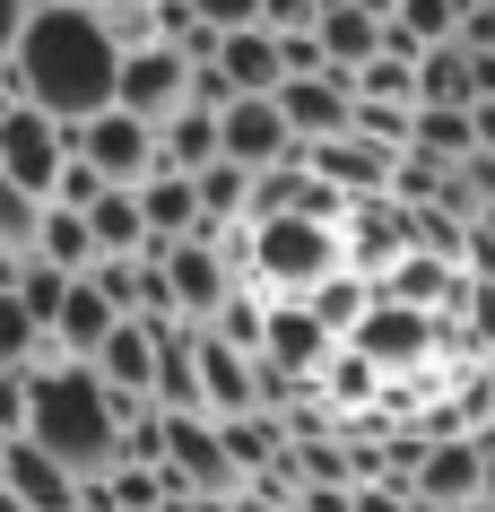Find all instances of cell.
<instances>
[{
	"mask_svg": "<svg viewBox=\"0 0 495 512\" xmlns=\"http://www.w3.org/2000/svg\"><path fill=\"white\" fill-rule=\"evenodd\" d=\"M0 278H9V261H0Z\"/></svg>",
	"mask_w": 495,
	"mask_h": 512,
	"instance_id": "cell-39",
	"label": "cell"
},
{
	"mask_svg": "<svg viewBox=\"0 0 495 512\" xmlns=\"http://www.w3.org/2000/svg\"><path fill=\"white\" fill-rule=\"evenodd\" d=\"M322 0H261V35H313Z\"/></svg>",
	"mask_w": 495,
	"mask_h": 512,
	"instance_id": "cell-30",
	"label": "cell"
},
{
	"mask_svg": "<svg viewBox=\"0 0 495 512\" xmlns=\"http://www.w3.org/2000/svg\"><path fill=\"white\" fill-rule=\"evenodd\" d=\"M192 191H200V217H209V235H235V226H244L252 217V174L244 165H200L192 174Z\"/></svg>",
	"mask_w": 495,
	"mask_h": 512,
	"instance_id": "cell-22",
	"label": "cell"
},
{
	"mask_svg": "<svg viewBox=\"0 0 495 512\" xmlns=\"http://www.w3.org/2000/svg\"><path fill=\"white\" fill-rule=\"evenodd\" d=\"M0 486H9V495H18L27 512H79V478H70L53 452H35L27 434L0 452Z\"/></svg>",
	"mask_w": 495,
	"mask_h": 512,
	"instance_id": "cell-17",
	"label": "cell"
},
{
	"mask_svg": "<svg viewBox=\"0 0 495 512\" xmlns=\"http://www.w3.org/2000/svg\"><path fill=\"white\" fill-rule=\"evenodd\" d=\"M278 113H287L296 148L348 139V122H357V79H348V70H313V79H287V87H278Z\"/></svg>",
	"mask_w": 495,
	"mask_h": 512,
	"instance_id": "cell-11",
	"label": "cell"
},
{
	"mask_svg": "<svg viewBox=\"0 0 495 512\" xmlns=\"http://www.w3.org/2000/svg\"><path fill=\"white\" fill-rule=\"evenodd\" d=\"M148 9H157V0H148Z\"/></svg>",
	"mask_w": 495,
	"mask_h": 512,
	"instance_id": "cell-40",
	"label": "cell"
},
{
	"mask_svg": "<svg viewBox=\"0 0 495 512\" xmlns=\"http://www.w3.org/2000/svg\"><path fill=\"white\" fill-rule=\"evenodd\" d=\"M348 9H365V18H383V27H391V9H400V0H348Z\"/></svg>",
	"mask_w": 495,
	"mask_h": 512,
	"instance_id": "cell-34",
	"label": "cell"
},
{
	"mask_svg": "<svg viewBox=\"0 0 495 512\" xmlns=\"http://www.w3.org/2000/svg\"><path fill=\"white\" fill-rule=\"evenodd\" d=\"M218 157L244 165V174H270V165L296 157V131H287L278 96H235V105L218 113Z\"/></svg>",
	"mask_w": 495,
	"mask_h": 512,
	"instance_id": "cell-10",
	"label": "cell"
},
{
	"mask_svg": "<svg viewBox=\"0 0 495 512\" xmlns=\"http://www.w3.org/2000/svg\"><path fill=\"white\" fill-rule=\"evenodd\" d=\"M226 252H235V278L270 304H304L313 287L348 270V243L330 217H261V226H235Z\"/></svg>",
	"mask_w": 495,
	"mask_h": 512,
	"instance_id": "cell-3",
	"label": "cell"
},
{
	"mask_svg": "<svg viewBox=\"0 0 495 512\" xmlns=\"http://www.w3.org/2000/svg\"><path fill=\"white\" fill-rule=\"evenodd\" d=\"M435 348H443V322H435V313H409V304H383V296H374V313H365V322L348 330V356H365L374 374L426 365Z\"/></svg>",
	"mask_w": 495,
	"mask_h": 512,
	"instance_id": "cell-8",
	"label": "cell"
},
{
	"mask_svg": "<svg viewBox=\"0 0 495 512\" xmlns=\"http://www.w3.org/2000/svg\"><path fill=\"white\" fill-rule=\"evenodd\" d=\"M113 322H122V313H113V304L96 296L87 278H70V296H61V313H53V356L87 365V356H96V348L113 339Z\"/></svg>",
	"mask_w": 495,
	"mask_h": 512,
	"instance_id": "cell-18",
	"label": "cell"
},
{
	"mask_svg": "<svg viewBox=\"0 0 495 512\" xmlns=\"http://www.w3.org/2000/svg\"><path fill=\"white\" fill-rule=\"evenodd\" d=\"M313 44H322L330 70H348V79H357L365 61L383 53V18H365V9H348V0H322V18H313Z\"/></svg>",
	"mask_w": 495,
	"mask_h": 512,
	"instance_id": "cell-19",
	"label": "cell"
},
{
	"mask_svg": "<svg viewBox=\"0 0 495 512\" xmlns=\"http://www.w3.org/2000/svg\"><path fill=\"white\" fill-rule=\"evenodd\" d=\"M87 374L105 382L113 400H148L157 391V322H113V339L87 356Z\"/></svg>",
	"mask_w": 495,
	"mask_h": 512,
	"instance_id": "cell-16",
	"label": "cell"
},
{
	"mask_svg": "<svg viewBox=\"0 0 495 512\" xmlns=\"http://www.w3.org/2000/svg\"><path fill=\"white\" fill-rule=\"evenodd\" d=\"M461 512H495V504H461Z\"/></svg>",
	"mask_w": 495,
	"mask_h": 512,
	"instance_id": "cell-37",
	"label": "cell"
},
{
	"mask_svg": "<svg viewBox=\"0 0 495 512\" xmlns=\"http://www.w3.org/2000/svg\"><path fill=\"white\" fill-rule=\"evenodd\" d=\"M357 105H400V113H417V61L409 53H374L357 70Z\"/></svg>",
	"mask_w": 495,
	"mask_h": 512,
	"instance_id": "cell-26",
	"label": "cell"
},
{
	"mask_svg": "<svg viewBox=\"0 0 495 512\" xmlns=\"http://www.w3.org/2000/svg\"><path fill=\"white\" fill-rule=\"evenodd\" d=\"M330 356H339V339H330L304 304H270V330H261V365H270V374H287L296 391H313Z\"/></svg>",
	"mask_w": 495,
	"mask_h": 512,
	"instance_id": "cell-14",
	"label": "cell"
},
{
	"mask_svg": "<svg viewBox=\"0 0 495 512\" xmlns=\"http://www.w3.org/2000/svg\"><path fill=\"white\" fill-rule=\"evenodd\" d=\"M9 70H18L35 113H53L61 131H79V122H96L113 105L122 53L105 44L96 9H35L27 35H18V53H9Z\"/></svg>",
	"mask_w": 495,
	"mask_h": 512,
	"instance_id": "cell-1",
	"label": "cell"
},
{
	"mask_svg": "<svg viewBox=\"0 0 495 512\" xmlns=\"http://www.w3.org/2000/svg\"><path fill=\"white\" fill-rule=\"evenodd\" d=\"M192 365H200V408L209 417H252L261 408V356H235L226 339L192 330Z\"/></svg>",
	"mask_w": 495,
	"mask_h": 512,
	"instance_id": "cell-15",
	"label": "cell"
},
{
	"mask_svg": "<svg viewBox=\"0 0 495 512\" xmlns=\"http://www.w3.org/2000/svg\"><path fill=\"white\" fill-rule=\"evenodd\" d=\"M165 486L174 495H244V478L218 443V417H165Z\"/></svg>",
	"mask_w": 495,
	"mask_h": 512,
	"instance_id": "cell-7",
	"label": "cell"
},
{
	"mask_svg": "<svg viewBox=\"0 0 495 512\" xmlns=\"http://www.w3.org/2000/svg\"><path fill=\"white\" fill-rule=\"evenodd\" d=\"M348 512H417V495H409V486H391V478H357Z\"/></svg>",
	"mask_w": 495,
	"mask_h": 512,
	"instance_id": "cell-31",
	"label": "cell"
},
{
	"mask_svg": "<svg viewBox=\"0 0 495 512\" xmlns=\"http://www.w3.org/2000/svg\"><path fill=\"white\" fill-rule=\"evenodd\" d=\"M218 70H226L235 96H278V87H287V70H278V35H261V27L226 35V44H218Z\"/></svg>",
	"mask_w": 495,
	"mask_h": 512,
	"instance_id": "cell-20",
	"label": "cell"
},
{
	"mask_svg": "<svg viewBox=\"0 0 495 512\" xmlns=\"http://www.w3.org/2000/svg\"><path fill=\"white\" fill-rule=\"evenodd\" d=\"M27 443H35V452H53L79 486H96L113 460H122V400H113V391L87 374V365H70V356H44V365H35Z\"/></svg>",
	"mask_w": 495,
	"mask_h": 512,
	"instance_id": "cell-2",
	"label": "cell"
},
{
	"mask_svg": "<svg viewBox=\"0 0 495 512\" xmlns=\"http://www.w3.org/2000/svg\"><path fill=\"white\" fill-rule=\"evenodd\" d=\"M27 18H35V0H0V61L18 53V35H27Z\"/></svg>",
	"mask_w": 495,
	"mask_h": 512,
	"instance_id": "cell-33",
	"label": "cell"
},
{
	"mask_svg": "<svg viewBox=\"0 0 495 512\" xmlns=\"http://www.w3.org/2000/svg\"><path fill=\"white\" fill-rule=\"evenodd\" d=\"M200 165H218V113L183 105L157 131V174H200Z\"/></svg>",
	"mask_w": 495,
	"mask_h": 512,
	"instance_id": "cell-21",
	"label": "cell"
},
{
	"mask_svg": "<svg viewBox=\"0 0 495 512\" xmlns=\"http://www.w3.org/2000/svg\"><path fill=\"white\" fill-rule=\"evenodd\" d=\"M0 512H27V504H18V495H9V486H0Z\"/></svg>",
	"mask_w": 495,
	"mask_h": 512,
	"instance_id": "cell-36",
	"label": "cell"
},
{
	"mask_svg": "<svg viewBox=\"0 0 495 512\" xmlns=\"http://www.w3.org/2000/svg\"><path fill=\"white\" fill-rule=\"evenodd\" d=\"M35 261L61 270V278H87V270H96V235H87V217L44 209V226H35Z\"/></svg>",
	"mask_w": 495,
	"mask_h": 512,
	"instance_id": "cell-23",
	"label": "cell"
},
{
	"mask_svg": "<svg viewBox=\"0 0 495 512\" xmlns=\"http://www.w3.org/2000/svg\"><path fill=\"white\" fill-rule=\"evenodd\" d=\"M70 139H79V157L96 165L113 191H139L148 174H157V131H148V122H131V113H113V105L96 113V122H79Z\"/></svg>",
	"mask_w": 495,
	"mask_h": 512,
	"instance_id": "cell-9",
	"label": "cell"
},
{
	"mask_svg": "<svg viewBox=\"0 0 495 512\" xmlns=\"http://www.w3.org/2000/svg\"><path fill=\"white\" fill-rule=\"evenodd\" d=\"M348 495H357V486H296L287 512H348Z\"/></svg>",
	"mask_w": 495,
	"mask_h": 512,
	"instance_id": "cell-32",
	"label": "cell"
},
{
	"mask_svg": "<svg viewBox=\"0 0 495 512\" xmlns=\"http://www.w3.org/2000/svg\"><path fill=\"white\" fill-rule=\"evenodd\" d=\"M304 165H313V183H330L348 209L357 200H391V174H400V157L391 148H374V139H322V148H304Z\"/></svg>",
	"mask_w": 495,
	"mask_h": 512,
	"instance_id": "cell-12",
	"label": "cell"
},
{
	"mask_svg": "<svg viewBox=\"0 0 495 512\" xmlns=\"http://www.w3.org/2000/svg\"><path fill=\"white\" fill-rule=\"evenodd\" d=\"M27 408H35V365H18V374H0V434L9 443L27 434Z\"/></svg>",
	"mask_w": 495,
	"mask_h": 512,
	"instance_id": "cell-29",
	"label": "cell"
},
{
	"mask_svg": "<svg viewBox=\"0 0 495 512\" xmlns=\"http://www.w3.org/2000/svg\"><path fill=\"white\" fill-rule=\"evenodd\" d=\"M148 261H157V278H165V313H174V322H192V330H209V322L226 313V296L244 287V278H235V252H226L218 235L157 243Z\"/></svg>",
	"mask_w": 495,
	"mask_h": 512,
	"instance_id": "cell-4",
	"label": "cell"
},
{
	"mask_svg": "<svg viewBox=\"0 0 495 512\" xmlns=\"http://www.w3.org/2000/svg\"><path fill=\"white\" fill-rule=\"evenodd\" d=\"M192 105V61L148 44V53H122V79H113V113H131L148 131H165L174 113Z\"/></svg>",
	"mask_w": 495,
	"mask_h": 512,
	"instance_id": "cell-6",
	"label": "cell"
},
{
	"mask_svg": "<svg viewBox=\"0 0 495 512\" xmlns=\"http://www.w3.org/2000/svg\"><path fill=\"white\" fill-rule=\"evenodd\" d=\"M0 452H9V434H0Z\"/></svg>",
	"mask_w": 495,
	"mask_h": 512,
	"instance_id": "cell-38",
	"label": "cell"
},
{
	"mask_svg": "<svg viewBox=\"0 0 495 512\" xmlns=\"http://www.w3.org/2000/svg\"><path fill=\"white\" fill-rule=\"evenodd\" d=\"M35 9H105V0H35Z\"/></svg>",
	"mask_w": 495,
	"mask_h": 512,
	"instance_id": "cell-35",
	"label": "cell"
},
{
	"mask_svg": "<svg viewBox=\"0 0 495 512\" xmlns=\"http://www.w3.org/2000/svg\"><path fill=\"white\" fill-rule=\"evenodd\" d=\"M35 226H44V200H27L18 183H0V261H27Z\"/></svg>",
	"mask_w": 495,
	"mask_h": 512,
	"instance_id": "cell-27",
	"label": "cell"
},
{
	"mask_svg": "<svg viewBox=\"0 0 495 512\" xmlns=\"http://www.w3.org/2000/svg\"><path fill=\"white\" fill-rule=\"evenodd\" d=\"M409 495H417V512L478 504V443H469V434H426V452H417V469H409Z\"/></svg>",
	"mask_w": 495,
	"mask_h": 512,
	"instance_id": "cell-13",
	"label": "cell"
},
{
	"mask_svg": "<svg viewBox=\"0 0 495 512\" xmlns=\"http://www.w3.org/2000/svg\"><path fill=\"white\" fill-rule=\"evenodd\" d=\"M209 35H244V27H261V0H183Z\"/></svg>",
	"mask_w": 495,
	"mask_h": 512,
	"instance_id": "cell-28",
	"label": "cell"
},
{
	"mask_svg": "<svg viewBox=\"0 0 495 512\" xmlns=\"http://www.w3.org/2000/svg\"><path fill=\"white\" fill-rule=\"evenodd\" d=\"M53 356V339H44V322H35L27 304L0 287V374H18V365H44Z\"/></svg>",
	"mask_w": 495,
	"mask_h": 512,
	"instance_id": "cell-25",
	"label": "cell"
},
{
	"mask_svg": "<svg viewBox=\"0 0 495 512\" xmlns=\"http://www.w3.org/2000/svg\"><path fill=\"white\" fill-rule=\"evenodd\" d=\"M79 157V139L61 131L53 113H35V105H18L9 122H0V183H18L27 200H53V183H61V165Z\"/></svg>",
	"mask_w": 495,
	"mask_h": 512,
	"instance_id": "cell-5",
	"label": "cell"
},
{
	"mask_svg": "<svg viewBox=\"0 0 495 512\" xmlns=\"http://www.w3.org/2000/svg\"><path fill=\"white\" fill-rule=\"evenodd\" d=\"M391 35H400L409 53H435V44L461 35V0H400V9H391Z\"/></svg>",
	"mask_w": 495,
	"mask_h": 512,
	"instance_id": "cell-24",
	"label": "cell"
}]
</instances>
